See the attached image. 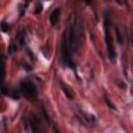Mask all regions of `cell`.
<instances>
[{
	"instance_id": "7a4b0ae2",
	"label": "cell",
	"mask_w": 133,
	"mask_h": 133,
	"mask_svg": "<svg viewBox=\"0 0 133 133\" xmlns=\"http://www.w3.org/2000/svg\"><path fill=\"white\" fill-rule=\"evenodd\" d=\"M104 30H105V42H106V46H107L108 56L111 60H113L114 57H115V51H114L113 42H112V38H111V35H110L109 21L107 20V18H105V20H104Z\"/></svg>"
},
{
	"instance_id": "3957f363",
	"label": "cell",
	"mask_w": 133,
	"mask_h": 133,
	"mask_svg": "<svg viewBox=\"0 0 133 133\" xmlns=\"http://www.w3.org/2000/svg\"><path fill=\"white\" fill-rule=\"evenodd\" d=\"M21 90L27 98H30V99H34L37 96L35 85L29 80H24L21 82Z\"/></svg>"
},
{
	"instance_id": "6da1fadb",
	"label": "cell",
	"mask_w": 133,
	"mask_h": 133,
	"mask_svg": "<svg viewBox=\"0 0 133 133\" xmlns=\"http://www.w3.org/2000/svg\"><path fill=\"white\" fill-rule=\"evenodd\" d=\"M61 57H62V61L65 65L70 66V68H74L75 64L72 60V55H71V48H70V44H69V39H66L65 37V33L62 36V42H61Z\"/></svg>"
},
{
	"instance_id": "277c9868",
	"label": "cell",
	"mask_w": 133,
	"mask_h": 133,
	"mask_svg": "<svg viewBox=\"0 0 133 133\" xmlns=\"http://www.w3.org/2000/svg\"><path fill=\"white\" fill-rule=\"evenodd\" d=\"M59 15H60L59 8H55V9L52 11V14L50 15V22H51L52 25H55V24H56V22H57L58 19H59Z\"/></svg>"
},
{
	"instance_id": "52a82bcc",
	"label": "cell",
	"mask_w": 133,
	"mask_h": 133,
	"mask_svg": "<svg viewBox=\"0 0 133 133\" xmlns=\"http://www.w3.org/2000/svg\"><path fill=\"white\" fill-rule=\"evenodd\" d=\"M42 9H43V6H42V4L38 2L37 4H36V9H35V14H39L41 11H42Z\"/></svg>"
},
{
	"instance_id": "5b68a950",
	"label": "cell",
	"mask_w": 133,
	"mask_h": 133,
	"mask_svg": "<svg viewBox=\"0 0 133 133\" xmlns=\"http://www.w3.org/2000/svg\"><path fill=\"white\" fill-rule=\"evenodd\" d=\"M60 84H61V87H62V89H63L64 95L66 96V98H69V99H73V95H72V92L70 91L69 87H68V86H65V85L63 84V82H60Z\"/></svg>"
},
{
	"instance_id": "ba28073f",
	"label": "cell",
	"mask_w": 133,
	"mask_h": 133,
	"mask_svg": "<svg viewBox=\"0 0 133 133\" xmlns=\"http://www.w3.org/2000/svg\"><path fill=\"white\" fill-rule=\"evenodd\" d=\"M3 75H4V68H3V64L1 63L0 64V80H2Z\"/></svg>"
},
{
	"instance_id": "30bf717a",
	"label": "cell",
	"mask_w": 133,
	"mask_h": 133,
	"mask_svg": "<svg viewBox=\"0 0 133 133\" xmlns=\"http://www.w3.org/2000/svg\"><path fill=\"white\" fill-rule=\"evenodd\" d=\"M116 34H117V37H118V43H119V44H123V38H122L121 33H119L118 30H116Z\"/></svg>"
},
{
	"instance_id": "8992f818",
	"label": "cell",
	"mask_w": 133,
	"mask_h": 133,
	"mask_svg": "<svg viewBox=\"0 0 133 133\" xmlns=\"http://www.w3.org/2000/svg\"><path fill=\"white\" fill-rule=\"evenodd\" d=\"M0 27H1V30L4 31V32H6V31L8 30V25H7L5 22H2L1 25H0Z\"/></svg>"
},
{
	"instance_id": "9c48e42d",
	"label": "cell",
	"mask_w": 133,
	"mask_h": 133,
	"mask_svg": "<svg viewBox=\"0 0 133 133\" xmlns=\"http://www.w3.org/2000/svg\"><path fill=\"white\" fill-rule=\"evenodd\" d=\"M105 101H106V104H107V105H109V106H110L112 109H114V108H115V107H114V105H113V104H111V102L109 101V99L105 98Z\"/></svg>"
}]
</instances>
